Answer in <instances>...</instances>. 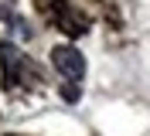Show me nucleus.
Returning a JSON list of instances; mask_svg holds the SVG:
<instances>
[{"label":"nucleus","mask_w":150,"mask_h":136,"mask_svg":"<svg viewBox=\"0 0 150 136\" xmlns=\"http://www.w3.org/2000/svg\"><path fill=\"white\" fill-rule=\"evenodd\" d=\"M0 61H4V82L7 85H17V72L24 68V58L14 44H0Z\"/></svg>","instance_id":"nucleus-2"},{"label":"nucleus","mask_w":150,"mask_h":136,"mask_svg":"<svg viewBox=\"0 0 150 136\" xmlns=\"http://www.w3.org/2000/svg\"><path fill=\"white\" fill-rule=\"evenodd\" d=\"M51 65H55V72L62 75L68 85L82 82V75H85V58L75 51L72 44H58L55 51H51Z\"/></svg>","instance_id":"nucleus-1"}]
</instances>
